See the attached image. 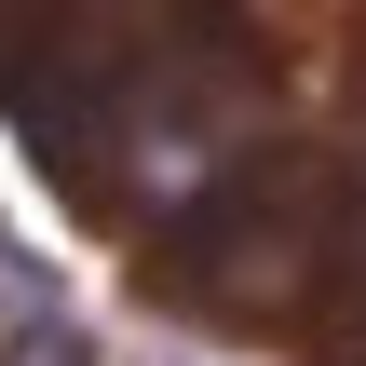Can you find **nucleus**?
I'll use <instances>...</instances> for the list:
<instances>
[{"label":"nucleus","mask_w":366,"mask_h":366,"mask_svg":"<svg viewBox=\"0 0 366 366\" xmlns=\"http://www.w3.org/2000/svg\"><path fill=\"white\" fill-rule=\"evenodd\" d=\"M312 258H340V177L326 163H244L217 204H190L177 217V258H163V285L190 299V312H231V326H258Z\"/></svg>","instance_id":"obj_1"},{"label":"nucleus","mask_w":366,"mask_h":366,"mask_svg":"<svg viewBox=\"0 0 366 366\" xmlns=\"http://www.w3.org/2000/svg\"><path fill=\"white\" fill-rule=\"evenodd\" d=\"M0 312H14V326H54V272H41L14 231H0Z\"/></svg>","instance_id":"obj_2"},{"label":"nucleus","mask_w":366,"mask_h":366,"mask_svg":"<svg viewBox=\"0 0 366 366\" xmlns=\"http://www.w3.org/2000/svg\"><path fill=\"white\" fill-rule=\"evenodd\" d=\"M0 366H95V353H81L68 326H27V340H14V353H0Z\"/></svg>","instance_id":"obj_3"}]
</instances>
